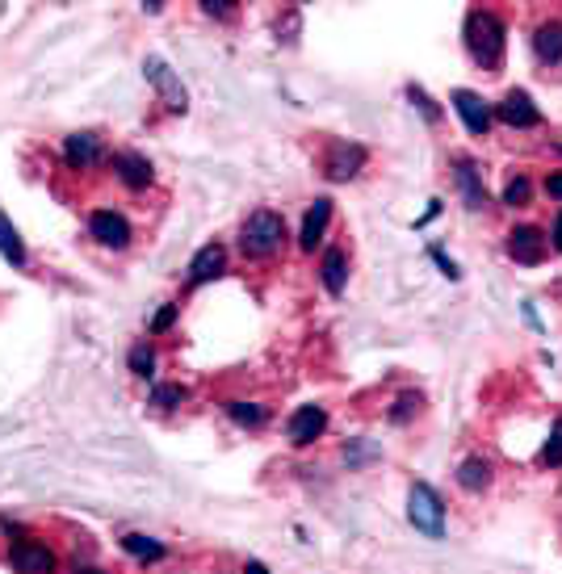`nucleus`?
Listing matches in <instances>:
<instances>
[{"mask_svg": "<svg viewBox=\"0 0 562 574\" xmlns=\"http://www.w3.org/2000/svg\"><path fill=\"white\" fill-rule=\"evenodd\" d=\"M466 51L470 59L479 63L483 72H495L504 63V51H508V30H504V21L495 17L491 9H470L466 13Z\"/></svg>", "mask_w": 562, "mask_h": 574, "instance_id": "1", "label": "nucleus"}, {"mask_svg": "<svg viewBox=\"0 0 562 574\" xmlns=\"http://www.w3.org/2000/svg\"><path fill=\"white\" fill-rule=\"evenodd\" d=\"M240 252L248 260H273L286 252V218L277 210H252L240 231Z\"/></svg>", "mask_w": 562, "mask_h": 574, "instance_id": "2", "label": "nucleus"}, {"mask_svg": "<svg viewBox=\"0 0 562 574\" xmlns=\"http://www.w3.org/2000/svg\"><path fill=\"white\" fill-rule=\"evenodd\" d=\"M407 520L416 524V533L441 541L445 537V499L428 487V482H412L407 491Z\"/></svg>", "mask_w": 562, "mask_h": 574, "instance_id": "3", "label": "nucleus"}, {"mask_svg": "<svg viewBox=\"0 0 562 574\" xmlns=\"http://www.w3.org/2000/svg\"><path fill=\"white\" fill-rule=\"evenodd\" d=\"M110 160V147H105V135L97 130H76V135L63 139V168L68 172H93Z\"/></svg>", "mask_w": 562, "mask_h": 574, "instance_id": "4", "label": "nucleus"}, {"mask_svg": "<svg viewBox=\"0 0 562 574\" xmlns=\"http://www.w3.org/2000/svg\"><path fill=\"white\" fill-rule=\"evenodd\" d=\"M89 235L97 239L101 248H110V252H126V248L135 244L131 218H126L122 210H114V206H97L89 214Z\"/></svg>", "mask_w": 562, "mask_h": 574, "instance_id": "5", "label": "nucleus"}, {"mask_svg": "<svg viewBox=\"0 0 562 574\" xmlns=\"http://www.w3.org/2000/svg\"><path fill=\"white\" fill-rule=\"evenodd\" d=\"M143 76H147L151 88L160 93V105L168 109V114H185V109H189V93H185L181 76L172 72L160 55H147V59H143Z\"/></svg>", "mask_w": 562, "mask_h": 574, "instance_id": "6", "label": "nucleus"}, {"mask_svg": "<svg viewBox=\"0 0 562 574\" xmlns=\"http://www.w3.org/2000/svg\"><path fill=\"white\" fill-rule=\"evenodd\" d=\"M105 168H110L114 181H118L122 189H131V193H143V189H151V181H156V168H151V160L143 156V151H131V147L110 151Z\"/></svg>", "mask_w": 562, "mask_h": 574, "instance_id": "7", "label": "nucleus"}, {"mask_svg": "<svg viewBox=\"0 0 562 574\" xmlns=\"http://www.w3.org/2000/svg\"><path fill=\"white\" fill-rule=\"evenodd\" d=\"M5 562L17 570V574H55L59 570V558L47 541H34V537H21L5 549Z\"/></svg>", "mask_w": 562, "mask_h": 574, "instance_id": "8", "label": "nucleus"}, {"mask_svg": "<svg viewBox=\"0 0 562 574\" xmlns=\"http://www.w3.org/2000/svg\"><path fill=\"white\" fill-rule=\"evenodd\" d=\"M365 160H370V151L361 143L332 139L328 151H323V176H328V181H353V176L365 168Z\"/></svg>", "mask_w": 562, "mask_h": 574, "instance_id": "9", "label": "nucleus"}, {"mask_svg": "<svg viewBox=\"0 0 562 574\" xmlns=\"http://www.w3.org/2000/svg\"><path fill=\"white\" fill-rule=\"evenodd\" d=\"M449 101H453V109H458V118H462V126L470 130V135H479V139H483L487 130H491L495 109H491L479 93H470V88H453Z\"/></svg>", "mask_w": 562, "mask_h": 574, "instance_id": "10", "label": "nucleus"}, {"mask_svg": "<svg viewBox=\"0 0 562 574\" xmlns=\"http://www.w3.org/2000/svg\"><path fill=\"white\" fill-rule=\"evenodd\" d=\"M495 118H500L504 126H512V130H533V126H542V109L533 105V97L525 93V88H512V93L495 105Z\"/></svg>", "mask_w": 562, "mask_h": 574, "instance_id": "11", "label": "nucleus"}, {"mask_svg": "<svg viewBox=\"0 0 562 574\" xmlns=\"http://www.w3.org/2000/svg\"><path fill=\"white\" fill-rule=\"evenodd\" d=\"M323 428H328V411H323L319 403H307V407H298L290 415V424H286V436H290V445H315V440L323 436Z\"/></svg>", "mask_w": 562, "mask_h": 574, "instance_id": "12", "label": "nucleus"}, {"mask_svg": "<svg viewBox=\"0 0 562 574\" xmlns=\"http://www.w3.org/2000/svg\"><path fill=\"white\" fill-rule=\"evenodd\" d=\"M328 223H332V197H315L307 206V218H302V231H298V248L302 252H315L328 235Z\"/></svg>", "mask_w": 562, "mask_h": 574, "instance_id": "13", "label": "nucleus"}, {"mask_svg": "<svg viewBox=\"0 0 562 574\" xmlns=\"http://www.w3.org/2000/svg\"><path fill=\"white\" fill-rule=\"evenodd\" d=\"M453 181H458L462 197L470 210H487V189H483V172L470 156H453Z\"/></svg>", "mask_w": 562, "mask_h": 574, "instance_id": "14", "label": "nucleus"}, {"mask_svg": "<svg viewBox=\"0 0 562 574\" xmlns=\"http://www.w3.org/2000/svg\"><path fill=\"white\" fill-rule=\"evenodd\" d=\"M546 235L537 231V227H516V231H508V256L516 260V264H542L546 260Z\"/></svg>", "mask_w": 562, "mask_h": 574, "instance_id": "15", "label": "nucleus"}, {"mask_svg": "<svg viewBox=\"0 0 562 574\" xmlns=\"http://www.w3.org/2000/svg\"><path fill=\"white\" fill-rule=\"evenodd\" d=\"M533 55L542 68H562V21H542L533 30Z\"/></svg>", "mask_w": 562, "mask_h": 574, "instance_id": "16", "label": "nucleus"}, {"mask_svg": "<svg viewBox=\"0 0 562 574\" xmlns=\"http://www.w3.org/2000/svg\"><path fill=\"white\" fill-rule=\"evenodd\" d=\"M223 269H227V248L206 244V248H198V256L189 260V285H206L214 277H223Z\"/></svg>", "mask_w": 562, "mask_h": 574, "instance_id": "17", "label": "nucleus"}, {"mask_svg": "<svg viewBox=\"0 0 562 574\" xmlns=\"http://www.w3.org/2000/svg\"><path fill=\"white\" fill-rule=\"evenodd\" d=\"M319 281H323V290H328L332 298L344 294V285H349V256H344V248H328V252H323Z\"/></svg>", "mask_w": 562, "mask_h": 574, "instance_id": "18", "label": "nucleus"}, {"mask_svg": "<svg viewBox=\"0 0 562 574\" xmlns=\"http://www.w3.org/2000/svg\"><path fill=\"white\" fill-rule=\"evenodd\" d=\"M458 487L470 495H483L491 487V461L487 457H466L458 466Z\"/></svg>", "mask_w": 562, "mask_h": 574, "instance_id": "19", "label": "nucleus"}, {"mask_svg": "<svg viewBox=\"0 0 562 574\" xmlns=\"http://www.w3.org/2000/svg\"><path fill=\"white\" fill-rule=\"evenodd\" d=\"M0 256H5L13 269H26V239L17 235V227L0 214Z\"/></svg>", "mask_w": 562, "mask_h": 574, "instance_id": "20", "label": "nucleus"}, {"mask_svg": "<svg viewBox=\"0 0 562 574\" xmlns=\"http://www.w3.org/2000/svg\"><path fill=\"white\" fill-rule=\"evenodd\" d=\"M122 549L131 558H139V562H160L164 558V545L156 541V537H143V533H126L122 537Z\"/></svg>", "mask_w": 562, "mask_h": 574, "instance_id": "21", "label": "nucleus"}, {"mask_svg": "<svg viewBox=\"0 0 562 574\" xmlns=\"http://www.w3.org/2000/svg\"><path fill=\"white\" fill-rule=\"evenodd\" d=\"M227 415L235 419L240 428H261L265 419H269V407H261V403H244V399H235V403H227Z\"/></svg>", "mask_w": 562, "mask_h": 574, "instance_id": "22", "label": "nucleus"}, {"mask_svg": "<svg viewBox=\"0 0 562 574\" xmlns=\"http://www.w3.org/2000/svg\"><path fill=\"white\" fill-rule=\"evenodd\" d=\"M126 361H131V373H135V378H151V373H156V348H151V340H139Z\"/></svg>", "mask_w": 562, "mask_h": 574, "instance_id": "23", "label": "nucleus"}, {"mask_svg": "<svg viewBox=\"0 0 562 574\" xmlns=\"http://www.w3.org/2000/svg\"><path fill=\"white\" fill-rule=\"evenodd\" d=\"M189 399V390L177 386V382H168V386H156L151 390V407H160V411H172V407H181Z\"/></svg>", "mask_w": 562, "mask_h": 574, "instance_id": "24", "label": "nucleus"}, {"mask_svg": "<svg viewBox=\"0 0 562 574\" xmlns=\"http://www.w3.org/2000/svg\"><path fill=\"white\" fill-rule=\"evenodd\" d=\"M529 193H533V185H529V176H525V172L508 176V185H504V206H525V202H529Z\"/></svg>", "mask_w": 562, "mask_h": 574, "instance_id": "25", "label": "nucleus"}, {"mask_svg": "<svg viewBox=\"0 0 562 574\" xmlns=\"http://www.w3.org/2000/svg\"><path fill=\"white\" fill-rule=\"evenodd\" d=\"M542 466H550V470H558V466H562V415L554 419L550 440L542 445Z\"/></svg>", "mask_w": 562, "mask_h": 574, "instance_id": "26", "label": "nucleus"}, {"mask_svg": "<svg viewBox=\"0 0 562 574\" xmlns=\"http://www.w3.org/2000/svg\"><path fill=\"white\" fill-rule=\"evenodd\" d=\"M407 97H412V101L420 105V114H424L428 122H441V109H437V105H432V97L424 93V88H420V84H407Z\"/></svg>", "mask_w": 562, "mask_h": 574, "instance_id": "27", "label": "nucleus"}, {"mask_svg": "<svg viewBox=\"0 0 562 574\" xmlns=\"http://www.w3.org/2000/svg\"><path fill=\"white\" fill-rule=\"evenodd\" d=\"M420 411V394H403V399L395 403V411H391V424H407Z\"/></svg>", "mask_w": 562, "mask_h": 574, "instance_id": "28", "label": "nucleus"}, {"mask_svg": "<svg viewBox=\"0 0 562 574\" xmlns=\"http://www.w3.org/2000/svg\"><path fill=\"white\" fill-rule=\"evenodd\" d=\"M177 315H181V306H160V315L156 319H151V336H164V331L172 327V323H177Z\"/></svg>", "mask_w": 562, "mask_h": 574, "instance_id": "29", "label": "nucleus"}, {"mask_svg": "<svg viewBox=\"0 0 562 574\" xmlns=\"http://www.w3.org/2000/svg\"><path fill=\"white\" fill-rule=\"evenodd\" d=\"M202 13H210V17H231L235 5H231V0H202Z\"/></svg>", "mask_w": 562, "mask_h": 574, "instance_id": "30", "label": "nucleus"}, {"mask_svg": "<svg viewBox=\"0 0 562 574\" xmlns=\"http://www.w3.org/2000/svg\"><path fill=\"white\" fill-rule=\"evenodd\" d=\"M432 260L441 264V269H445V277H449V281H458V277H462V273H458V264H453V260H449L445 252H437V248H432Z\"/></svg>", "mask_w": 562, "mask_h": 574, "instance_id": "31", "label": "nucleus"}, {"mask_svg": "<svg viewBox=\"0 0 562 574\" xmlns=\"http://www.w3.org/2000/svg\"><path fill=\"white\" fill-rule=\"evenodd\" d=\"M546 193L562 202V172H550V176H546Z\"/></svg>", "mask_w": 562, "mask_h": 574, "instance_id": "32", "label": "nucleus"}, {"mask_svg": "<svg viewBox=\"0 0 562 574\" xmlns=\"http://www.w3.org/2000/svg\"><path fill=\"white\" fill-rule=\"evenodd\" d=\"M554 252H562V210H558V218H554Z\"/></svg>", "mask_w": 562, "mask_h": 574, "instance_id": "33", "label": "nucleus"}, {"mask_svg": "<svg viewBox=\"0 0 562 574\" xmlns=\"http://www.w3.org/2000/svg\"><path fill=\"white\" fill-rule=\"evenodd\" d=\"M244 574H269V570H265V562H248Z\"/></svg>", "mask_w": 562, "mask_h": 574, "instance_id": "34", "label": "nucleus"}, {"mask_svg": "<svg viewBox=\"0 0 562 574\" xmlns=\"http://www.w3.org/2000/svg\"><path fill=\"white\" fill-rule=\"evenodd\" d=\"M72 574H105V570H97V566H76Z\"/></svg>", "mask_w": 562, "mask_h": 574, "instance_id": "35", "label": "nucleus"}]
</instances>
